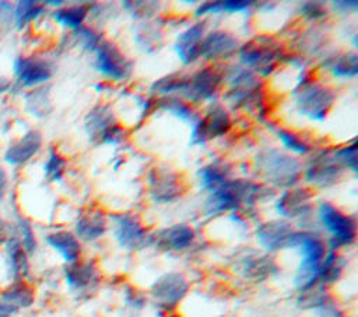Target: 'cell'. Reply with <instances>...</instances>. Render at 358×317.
Segmentation results:
<instances>
[{
    "instance_id": "35",
    "label": "cell",
    "mask_w": 358,
    "mask_h": 317,
    "mask_svg": "<svg viewBox=\"0 0 358 317\" xmlns=\"http://www.w3.org/2000/svg\"><path fill=\"white\" fill-rule=\"evenodd\" d=\"M267 126L274 131V134L280 138V141L284 144V147L287 149H289L291 152L305 155L310 151V145L302 137H299L296 133L289 131L284 127L274 126V124H267Z\"/></svg>"
},
{
    "instance_id": "27",
    "label": "cell",
    "mask_w": 358,
    "mask_h": 317,
    "mask_svg": "<svg viewBox=\"0 0 358 317\" xmlns=\"http://www.w3.org/2000/svg\"><path fill=\"white\" fill-rule=\"evenodd\" d=\"M6 256L11 278L14 281H22V278L28 275L29 264L28 254L25 253L17 237H8L6 240Z\"/></svg>"
},
{
    "instance_id": "14",
    "label": "cell",
    "mask_w": 358,
    "mask_h": 317,
    "mask_svg": "<svg viewBox=\"0 0 358 317\" xmlns=\"http://www.w3.org/2000/svg\"><path fill=\"white\" fill-rule=\"evenodd\" d=\"M64 279L73 292L88 293L96 289L99 285L101 272L94 261L77 260L71 264H67L64 270Z\"/></svg>"
},
{
    "instance_id": "29",
    "label": "cell",
    "mask_w": 358,
    "mask_h": 317,
    "mask_svg": "<svg viewBox=\"0 0 358 317\" xmlns=\"http://www.w3.org/2000/svg\"><path fill=\"white\" fill-rule=\"evenodd\" d=\"M344 268H345L344 257L338 251L329 249L320 264L319 282L322 283V286H329L336 283L341 278Z\"/></svg>"
},
{
    "instance_id": "6",
    "label": "cell",
    "mask_w": 358,
    "mask_h": 317,
    "mask_svg": "<svg viewBox=\"0 0 358 317\" xmlns=\"http://www.w3.org/2000/svg\"><path fill=\"white\" fill-rule=\"evenodd\" d=\"M281 59L280 45L268 36L250 39L239 49V61L263 75H268Z\"/></svg>"
},
{
    "instance_id": "32",
    "label": "cell",
    "mask_w": 358,
    "mask_h": 317,
    "mask_svg": "<svg viewBox=\"0 0 358 317\" xmlns=\"http://www.w3.org/2000/svg\"><path fill=\"white\" fill-rule=\"evenodd\" d=\"M88 7L87 6H71V7H62L59 10H56L52 17L53 20L60 24L64 28L69 29H78L83 24V21L85 20L87 14H88Z\"/></svg>"
},
{
    "instance_id": "13",
    "label": "cell",
    "mask_w": 358,
    "mask_h": 317,
    "mask_svg": "<svg viewBox=\"0 0 358 317\" xmlns=\"http://www.w3.org/2000/svg\"><path fill=\"white\" fill-rule=\"evenodd\" d=\"M85 128L88 135L99 142H119L123 134L112 112L106 106H96L88 113Z\"/></svg>"
},
{
    "instance_id": "19",
    "label": "cell",
    "mask_w": 358,
    "mask_h": 317,
    "mask_svg": "<svg viewBox=\"0 0 358 317\" xmlns=\"http://www.w3.org/2000/svg\"><path fill=\"white\" fill-rule=\"evenodd\" d=\"M298 303L302 309L315 311L319 317H345L333 297L327 293L326 286H313L301 292Z\"/></svg>"
},
{
    "instance_id": "50",
    "label": "cell",
    "mask_w": 358,
    "mask_h": 317,
    "mask_svg": "<svg viewBox=\"0 0 358 317\" xmlns=\"http://www.w3.org/2000/svg\"><path fill=\"white\" fill-rule=\"evenodd\" d=\"M168 317H169V316H168Z\"/></svg>"
},
{
    "instance_id": "24",
    "label": "cell",
    "mask_w": 358,
    "mask_h": 317,
    "mask_svg": "<svg viewBox=\"0 0 358 317\" xmlns=\"http://www.w3.org/2000/svg\"><path fill=\"white\" fill-rule=\"evenodd\" d=\"M203 38H204V22H197L192 25L178 36L175 42V50L179 59L182 60V63L189 64L196 61L200 57Z\"/></svg>"
},
{
    "instance_id": "40",
    "label": "cell",
    "mask_w": 358,
    "mask_h": 317,
    "mask_svg": "<svg viewBox=\"0 0 358 317\" xmlns=\"http://www.w3.org/2000/svg\"><path fill=\"white\" fill-rule=\"evenodd\" d=\"M186 80L187 77L186 75H180V74H172L169 77H164L161 78L159 81L154 82L152 85V89L158 94H162V95H169L172 92H178L183 89L185 84H186Z\"/></svg>"
},
{
    "instance_id": "18",
    "label": "cell",
    "mask_w": 358,
    "mask_h": 317,
    "mask_svg": "<svg viewBox=\"0 0 358 317\" xmlns=\"http://www.w3.org/2000/svg\"><path fill=\"white\" fill-rule=\"evenodd\" d=\"M343 176V166L327 155L317 156L305 172V180L313 186L329 187L336 184Z\"/></svg>"
},
{
    "instance_id": "2",
    "label": "cell",
    "mask_w": 358,
    "mask_h": 317,
    "mask_svg": "<svg viewBox=\"0 0 358 317\" xmlns=\"http://www.w3.org/2000/svg\"><path fill=\"white\" fill-rule=\"evenodd\" d=\"M264 187L246 180H227L213 190L207 201V212L210 215L231 211L242 204L253 205L264 196Z\"/></svg>"
},
{
    "instance_id": "44",
    "label": "cell",
    "mask_w": 358,
    "mask_h": 317,
    "mask_svg": "<svg viewBox=\"0 0 358 317\" xmlns=\"http://www.w3.org/2000/svg\"><path fill=\"white\" fill-rule=\"evenodd\" d=\"M301 13L306 17V18H310V20H317V18H322L326 11L323 8L322 4L319 3H303L301 4Z\"/></svg>"
},
{
    "instance_id": "7",
    "label": "cell",
    "mask_w": 358,
    "mask_h": 317,
    "mask_svg": "<svg viewBox=\"0 0 358 317\" xmlns=\"http://www.w3.org/2000/svg\"><path fill=\"white\" fill-rule=\"evenodd\" d=\"M112 233L117 244L127 251H138L151 243V235L133 214L110 215Z\"/></svg>"
},
{
    "instance_id": "46",
    "label": "cell",
    "mask_w": 358,
    "mask_h": 317,
    "mask_svg": "<svg viewBox=\"0 0 358 317\" xmlns=\"http://www.w3.org/2000/svg\"><path fill=\"white\" fill-rule=\"evenodd\" d=\"M13 14V8L10 6V3L6 1H0V20H8Z\"/></svg>"
},
{
    "instance_id": "41",
    "label": "cell",
    "mask_w": 358,
    "mask_h": 317,
    "mask_svg": "<svg viewBox=\"0 0 358 317\" xmlns=\"http://www.w3.org/2000/svg\"><path fill=\"white\" fill-rule=\"evenodd\" d=\"M17 228H18V232L21 236V239H18V240H20L22 249L25 250L27 254H32L36 250V237H35V233H34V229H32L29 221L22 216H18Z\"/></svg>"
},
{
    "instance_id": "12",
    "label": "cell",
    "mask_w": 358,
    "mask_h": 317,
    "mask_svg": "<svg viewBox=\"0 0 358 317\" xmlns=\"http://www.w3.org/2000/svg\"><path fill=\"white\" fill-rule=\"evenodd\" d=\"M221 81L222 74L215 67H204L187 77L182 94L192 102L208 101L215 95Z\"/></svg>"
},
{
    "instance_id": "3",
    "label": "cell",
    "mask_w": 358,
    "mask_h": 317,
    "mask_svg": "<svg viewBox=\"0 0 358 317\" xmlns=\"http://www.w3.org/2000/svg\"><path fill=\"white\" fill-rule=\"evenodd\" d=\"M257 172L274 186H292L301 176L298 159L277 149H264L256 155Z\"/></svg>"
},
{
    "instance_id": "43",
    "label": "cell",
    "mask_w": 358,
    "mask_h": 317,
    "mask_svg": "<svg viewBox=\"0 0 358 317\" xmlns=\"http://www.w3.org/2000/svg\"><path fill=\"white\" fill-rule=\"evenodd\" d=\"M76 34H77V38H78L80 43L83 45V47L90 52L96 50V47L102 42L101 36L94 29H91L88 27H80L78 29H76Z\"/></svg>"
},
{
    "instance_id": "21",
    "label": "cell",
    "mask_w": 358,
    "mask_h": 317,
    "mask_svg": "<svg viewBox=\"0 0 358 317\" xmlns=\"http://www.w3.org/2000/svg\"><path fill=\"white\" fill-rule=\"evenodd\" d=\"M14 74L21 85L32 87L46 82L52 77V67L42 59L18 57L14 61Z\"/></svg>"
},
{
    "instance_id": "25",
    "label": "cell",
    "mask_w": 358,
    "mask_h": 317,
    "mask_svg": "<svg viewBox=\"0 0 358 317\" xmlns=\"http://www.w3.org/2000/svg\"><path fill=\"white\" fill-rule=\"evenodd\" d=\"M42 135L36 130H29L18 141L11 144L6 154L4 161L10 165H22L28 162L41 148Z\"/></svg>"
},
{
    "instance_id": "36",
    "label": "cell",
    "mask_w": 358,
    "mask_h": 317,
    "mask_svg": "<svg viewBox=\"0 0 358 317\" xmlns=\"http://www.w3.org/2000/svg\"><path fill=\"white\" fill-rule=\"evenodd\" d=\"M43 11H45V8L42 4L36 3V1H31V0H21L15 4V8H14L15 25L21 29L28 22H31L32 20L39 17Z\"/></svg>"
},
{
    "instance_id": "37",
    "label": "cell",
    "mask_w": 358,
    "mask_h": 317,
    "mask_svg": "<svg viewBox=\"0 0 358 317\" xmlns=\"http://www.w3.org/2000/svg\"><path fill=\"white\" fill-rule=\"evenodd\" d=\"M25 105L27 110L38 119L48 116L50 112V101L45 89H36L31 94H27Z\"/></svg>"
},
{
    "instance_id": "15",
    "label": "cell",
    "mask_w": 358,
    "mask_h": 317,
    "mask_svg": "<svg viewBox=\"0 0 358 317\" xmlns=\"http://www.w3.org/2000/svg\"><path fill=\"white\" fill-rule=\"evenodd\" d=\"M294 232L295 230L288 221L273 219L257 226L256 240L266 251H278L288 249Z\"/></svg>"
},
{
    "instance_id": "49",
    "label": "cell",
    "mask_w": 358,
    "mask_h": 317,
    "mask_svg": "<svg viewBox=\"0 0 358 317\" xmlns=\"http://www.w3.org/2000/svg\"><path fill=\"white\" fill-rule=\"evenodd\" d=\"M45 4H52V6L59 7V6H62V4H63V1H45Z\"/></svg>"
},
{
    "instance_id": "4",
    "label": "cell",
    "mask_w": 358,
    "mask_h": 317,
    "mask_svg": "<svg viewBox=\"0 0 358 317\" xmlns=\"http://www.w3.org/2000/svg\"><path fill=\"white\" fill-rule=\"evenodd\" d=\"M317 216L322 226L330 235V250L338 251L341 247L354 244L357 239V223L351 216L341 212L330 202H320Z\"/></svg>"
},
{
    "instance_id": "47",
    "label": "cell",
    "mask_w": 358,
    "mask_h": 317,
    "mask_svg": "<svg viewBox=\"0 0 358 317\" xmlns=\"http://www.w3.org/2000/svg\"><path fill=\"white\" fill-rule=\"evenodd\" d=\"M18 310L4 302H0V317H11L13 314H15Z\"/></svg>"
},
{
    "instance_id": "30",
    "label": "cell",
    "mask_w": 358,
    "mask_h": 317,
    "mask_svg": "<svg viewBox=\"0 0 358 317\" xmlns=\"http://www.w3.org/2000/svg\"><path fill=\"white\" fill-rule=\"evenodd\" d=\"M323 66L334 77L351 78V77H355L358 73V59H357V54L352 52L334 54L326 59Z\"/></svg>"
},
{
    "instance_id": "1",
    "label": "cell",
    "mask_w": 358,
    "mask_h": 317,
    "mask_svg": "<svg viewBox=\"0 0 358 317\" xmlns=\"http://www.w3.org/2000/svg\"><path fill=\"white\" fill-rule=\"evenodd\" d=\"M288 249H296L301 254V261L292 279L295 288L305 292L316 286L319 283L320 264L327 253L324 240L312 232L295 230Z\"/></svg>"
},
{
    "instance_id": "8",
    "label": "cell",
    "mask_w": 358,
    "mask_h": 317,
    "mask_svg": "<svg viewBox=\"0 0 358 317\" xmlns=\"http://www.w3.org/2000/svg\"><path fill=\"white\" fill-rule=\"evenodd\" d=\"M189 292L187 279L178 272H166L161 275L151 286L150 295L155 304L169 314L185 299Z\"/></svg>"
},
{
    "instance_id": "33",
    "label": "cell",
    "mask_w": 358,
    "mask_h": 317,
    "mask_svg": "<svg viewBox=\"0 0 358 317\" xmlns=\"http://www.w3.org/2000/svg\"><path fill=\"white\" fill-rule=\"evenodd\" d=\"M229 169L224 163H210L199 172L201 186L210 190H215L222 183L229 180Z\"/></svg>"
},
{
    "instance_id": "22",
    "label": "cell",
    "mask_w": 358,
    "mask_h": 317,
    "mask_svg": "<svg viewBox=\"0 0 358 317\" xmlns=\"http://www.w3.org/2000/svg\"><path fill=\"white\" fill-rule=\"evenodd\" d=\"M312 193L305 189H292L285 191L277 201L275 208L282 218L303 219L310 212Z\"/></svg>"
},
{
    "instance_id": "34",
    "label": "cell",
    "mask_w": 358,
    "mask_h": 317,
    "mask_svg": "<svg viewBox=\"0 0 358 317\" xmlns=\"http://www.w3.org/2000/svg\"><path fill=\"white\" fill-rule=\"evenodd\" d=\"M253 1L246 0H225V1H211V3H203L196 10L197 15H204L208 13H238V11H246L252 7Z\"/></svg>"
},
{
    "instance_id": "20",
    "label": "cell",
    "mask_w": 358,
    "mask_h": 317,
    "mask_svg": "<svg viewBox=\"0 0 358 317\" xmlns=\"http://www.w3.org/2000/svg\"><path fill=\"white\" fill-rule=\"evenodd\" d=\"M238 50V40L227 31H213L203 38L200 57L206 60H225Z\"/></svg>"
},
{
    "instance_id": "42",
    "label": "cell",
    "mask_w": 358,
    "mask_h": 317,
    "mask_svg": "<svg viewBox=\"0 0 358 317\" xmlns=\"http://www.w3.org/2000/svg\"><path fill=\"white\" fill-rule=\"evenodd\" d=\"M333 158L343 166L350 168L352 172H357V145L355 141L350 145H345L343 148H338L337 151H334Z\"/></svg>"
},
{
    "instance_id": "31",
    "label": "cell",
    "mask_w": 358,
    "mask_h": 317,
    "mask_svg": "<svg viewBox=\"0 0 358 317\" xmlns=\"http://www.w3.org/2000/svg\"><path fill=\"white\" fill-rule=\"evenodd\" d=\"M34 289L24 281H14V283L1 293V302L15 307L17 310L29 307L34 303Z\"/></svg>"
},
{
    "instance_id": "9",
    "label": "cell",
    "mask_w": 358,
    "mask_h": 317,
    "mask_svg": "<svg viewBox=\"0 0 358 317\" xmlns=\"http://www.w3.org/2000/svg\"><path fill=\"white\" fill-rule=\"evenodd\" d=\"M229 89L227 98L234 106L259 105L260 81L249 70L234 68L229 74Z\"/></svg>"
},
{
    "instance_id": "17",
    "label": "cell",
    "mask_w": 358,
    "mask_h": 317,
    "mask_svg": "<svg viewBox=\"0 0 358 317\" xmlns=\"http://www.w3.org/2000/svg\"><path fill=\"white\" fill-rule=\"evenodd\" d=\"M150 194L157 202H171L183 194L180 177L168 170L154 169L148 176Z\"/></svg>"
},
{
    "instance_id": "10",
    "label": "cell",
    "mask_w": 358,
    "mask_h": 317,
    "mask_svg": "<svg viewBox=\"0 0 358 317\" xmlns=\"http://www.w3.org/2000/svg\"><path fill=\"white\" fill-rule=\"evenodd\" d=\"M95 52V67L99 73L113 81H124L130 77L133 64L112 42H101Z\"/></svg>"
},
{
    "instance_id": "45",
    "label": "cell",
    "mask_w": 358,
    "mask_h": 317,
    "mask_svg": "<svg viewBox=\"0 0 358 317\" xmlns=\"http://www.w3.org/2000/svg\"><path fill=\"white\" fill-rule=\"evenodd\" d=\"M144 297L137 290H127L126 292V303L133 309H141L144 306Z\"/></svg>"
},
{
    "instance_id": "23",
    "label": "cell",
    "mask_w": 358,
    "mask_h": 317,
    "mask_svg": "<svg viewBox=\"0 0 358 317\" xmlns=\"http://www.w3.org/2000/svg\"><path fill=\"white\" fill-rule=\"evenodd\" d=\"M108 229V218L101 209H85L83 211L74 226V235L78 240L91 243L101 239Z\"/></svg>"
},
{
    "instance_id": "16",
    "label": "cell",
    "mask_w": 358,
    "mask_h": 317,
    "mask_svg": "<svg viewBox=\"0 0 358 317\" xmlns=\"http://www.w3.org/2000/svg\"><path fill=\"white\" fill-rule=\"evenodd\" d=\"M194 237L196 233L192 226L176 223L158 230L154 236H151V243H154L162 251L180 253L193 244Z\"/></svg>"
},
{
    "instance_id": "48",
    "label": "cell",
    "mask_w": 358,
    "mask_h": 317,
    "mask_svg": "<svg viewBox=\"0 0 358 317\" xmlns=\"http://www.w3.org/2000/svg\"><path fill=\"white\" fill-rule=\"evenodd\" d=\"M6 189H7V175L4 169L0 166V198L4 196Z\"/></svg>"
},
{
    "instance_id": "38",
    "label": "cell",
    "mask_w": 358,
    "mask_h": 317,
    "mask_svg": "<svg viewBox=\"0 0 358 317\" xmlns=\"http://www.w3.org/2000/svg\"><path fill=\"white\" fill-rule=\"evenodd\" d=\"M162 108L166 109L171 115L176 116L178 119H182L183 121L192 124V127L199 121V115L196 113V110L193 108H190L189 105L183 103L182 101L176 99V98H169L162 101Z\"/></svg>"
},
{
    "instance_id": "26",
    "label": "cell",
    "mask_w": 358,
    "mask_h": 317,
    "mask_svg": "<svg viewBox=\"0 0 358 317\" xmlns=\"http://www.w3.org/2000/svg\"><path fill=\"white\" fill-rule=\"evenodd\" d=\"M46 243L57 251V254L67 263L71 264L77 260H80L81 256V243L76 237L74 233L67 230H56L45 237Z\"/></svg>"
},
{
    "instance_id": "11",
    "label": "cell",
    "mask_w": 358,
    "mask_h": 317,
    "mask_svg": "<svg viewBox=\"0 0 358 317\" xmlns=\"http://www.w3.org/2000/svg\"><path fill=\"white\" fill-rule=\"evenodd\" d=\"M231 117L221 105H211L204 117L192 128V142L203 144L213 138L224 135L231 128Z\"/></svg>"
},
{
    "instance_id": "39",
    "label": "cell",
    "mask_w": 358,
    "mask_h": 317,
    "mask_svg": "<svg viewBox=\"0 0 358 317\" xmlns=\"http://www.w3.org/2000/svg\"><path fill=\"white\" fill-rule=\"evenodd\" d=\"M64 169H66V159L56 149L50 148L48 161L43 166L46 179L50 182H59L63 176Z\"/></svg>"
},
{
    "instance_id": "5",
    "label": "cell",
    "mask_w": 358,
    "mask_h": 317,
    "mask_svg": "<svg viewBox=\"0 0 358 317\" xmlns=\"http://www.w3.org/2000/svg\"><path fill=\"white\" fill-rule=\"evenodd\" d=\"M334 101V91L324 84L309 81L296 88L295 106L302 116L310 120H324Z\"/></svg>"
},
{
    "instance_id": "28",
    "label": "cell",
    "mask_w": 358,
    "mask_h": 317,
    "mask_svg": "<svg viewBox=\"0 0 358 317\" xmlns=\"http://www.w3.org/2000/svg\"><path fill=\"white\" fill-rule=\"evenodd\" d=\"M241 271L246 278L262 281L277 271L274 260L268 256H250L241 263Z\"/></svg>"
}]
</instances>
